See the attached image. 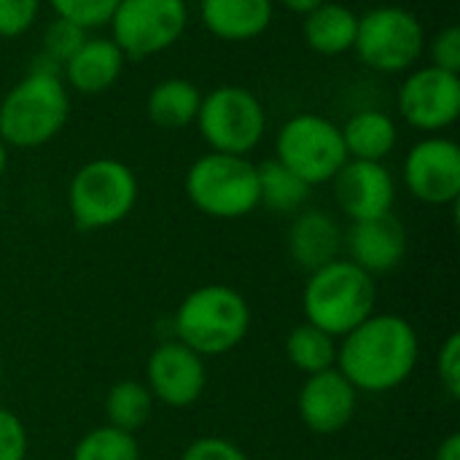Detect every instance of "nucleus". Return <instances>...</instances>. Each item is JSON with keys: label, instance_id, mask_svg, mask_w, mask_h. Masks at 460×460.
I'll use <instances>...</instances> for the list:
<instances>
[{"label": "nucleus", "instance_id": "f257e3e1", "mask_svg": "<svg viewBox=\"0 0 460 460\" xmlns=\"http://www.w3.org/2000/svg\"><path fill=\"white\" fill-rule=\"evenodd\" d=\"M420 358V342L412 323L402 315L372 313L337 348V369L367 394H385L404 385Z\"/></svg>", "mask_w": 460, "mask_h": 460}, {"label": "nucleus", "instance_id": "f03ea898", "mask_svg": "<svg viewBox=\"0 0 460 460\" xmlns=\"http://www.w3.org/2000/svg\"><path fill=\"white\" fill-rule=\"evenodd\" d=\"M70 108L62 70L38 57L0 100V140L8 148H40L65 129Z\"/></svg>", "mask_w": 460, "mask_h": 460}, {"label": "nucleus", "instance_id": "7ed1b4c3", "mask_svg": "<svg viewBox=\"0 0 460 460\" xmlns=\"http://www.w3.org/2000/svg\"><path fill=\"white\" fill-rule=\"evenodd\" d=\"M377 288L375 278L356 267L350 259H334L315 272L302 294V310L307 323L323 329L326 334L345 337L361 321L375 313Z\"/></svg>", "mask_w": 460, "mask_h": 460}, {"label": "nucleus", "instance_id": "20e7f679", "mask_svg": "<svg viewBox=\"0 0 460 460\" xmlns=\"http://www.w3.org/2000/svg\"><path fill=\"white\" fill-rule=\"evenodd\" d=\"M175 337L197 356H224L234 350L251 329V307L245 296L229 286L194 288L175 310Z\"/></svg>", "mask_w": 460, "mask_h": 460}, {"label": "nucleus", "instance_id": "39448f33", "mask_svg": "<svg viewBox=\"0 0 460 460\" xmlns=\"http://www.w3.org/2000/svg\"><path fill=\"white\" fill-rule=\"evenodd\" d=\"M137 175L113 156H100L75 170L67 186V208L81 232L111 229L137 205Z\"/></svg>", "mask_w": 460, "mask_h": 460}, {"label": "nucleus", "instance_id": "423d86ee", "mask_svg": "<svg viewBox=\"0 0 460 460\" xmlns=\"http://www.w3.org/2000/svg\"><path fill=\"white\" fill-rule=\"evenodd\" d=\"M189 202L210 218H243L259 208V175L248 156L208 151L186 170Z\"/></svg>", "mask_w": 460, "mask_h": 460}, {"label": "nucleus", "instance_id": "0eeeda50", "mask_svg": "<svg viewBox=\"0 0 460 460\" xmlns=\"http://www.w3.org/2000/svg\"><path fill=\"white\" fill-rule=\"evenodd\" d=\"M426 27L404 5H377L358 13L353 51L375 73H410L426 54Z\"/></svg>", "mask_w": 460, "mask_h": 460}, {"label": "nucleus", "instance_id": "6e6552de", "mask_svg": "<svg viewBox=\"0 0 460 460\" xmlns=\"http://www.w3.org/2000/svg\"><path fill=\"white\" fill-rule=\"evenodd\" d=\"M194 127L210 151L248 156L267 135V108L251 89L224 84L202 94Z\"/></svg>", "mask_w": 460, "mask_h": 460}, {"label": "nucleus", "instance_id": "1a4fd4ad", "mask_svg": "<svg viewBox=\"0 0 460 460\" xmlns=\"http://www.w3.org/2000/svg\"><path fill=\"white\" fill-rule=\"evenodd\" d=\"M275 159L310 186L332 183L348 162L340 124L321 113L291 116L275 135Z\"/></svg>", "mask_w": 460, "mask_h": 460}, {"label": "nucleus", "instance_id": "9d476101", "mask_svg": "<svg viewBox=\"0 0 460 460\" xmlns=\"http://www.w3.org/2000/svg\"><path fill=\"white\" fill-rule=\"evenodd\" d=\"M111 40L127 59H148L172 49L189 27L186 0H119Z\"/></svg>", "mask_w": 460, "mask_h": 460}, {"label": "nucleus", "instance_id": "9b49d317", "mask_svg": "<svg viewBox=\"0 0 460 460\" xmlns=\"http://www.w3.org/2000/svg\"><path fill=\"white\" fill-rule=\"evenodd\" d=\"M396 108L415 132L445 135L460 116V75L434 65L412 67L399 84Z\"/></svg>", "mask_w": 460, "mask_h": 460}, {"label": "nucleus", "instance_id": "f8f14e48", "mask_svg": "<svg viewBox=\"0 0 460 460\" xmlns=\"http://www.w3.org/2000/svg\"><path fill=\"white\" fill-rule=\"evenodd\" d=\"M407 191L423 205H456L460 197V148L447 135H426L418 140L402 167Z\"/></svg>", "mask_w": 460, "mask_h": 460}, {"label": "nucleus", "instance_id": "ddd939ff", "mask_svg": "<svg viewBox=\"0 0 460 460\" xmlns=\"http://www.w3.org/2000/svg\"><path fill=\"white\" fill-rule=\"evenodd\" d=\"M146 385L154 399L167 407L183 410L199 402L208 385V369L202 356H197L183 342H162L146 364Z\"/></svg>", "mask_w": 460, "mask_h": 460}, {"label": "nucleus", "instance_id": "4468645a", "mask_svg": "<svg viewBox=\"0 0 460 460\" xmlns=\"http://www.w3.org/2000/svg\"><path fill=\"white\" fill-rule=\"evenodd\" d=\"M334 199L350 221L380 218L394 210L396 183L385 162L348 159L342 170L332 178Z\"/></svg>", "mask_w": 460, "mask_h": 460}, {"label": "nucleus", "instance_id": "2eb2a0df", "mask_svg": "<svg viewBox=\"0 0 460 460\" xmlns=\"http://www.w3.org/2000/svg\"><path fill=\"white\" fill-rule=\"evenodd\" d=\"M358 407V391L340 375V369H326L318 375H307L299 388L296 410L302 423L313 434H340L348 429Z\"/></svg>", "mask_w": 460, "mask_h": 460}, {"label": "nucleus", "instance_id": "dca6fc26", "mask_svg": "<svg viewBox=\"0 0 460 460\" xmlns=\"http://www.w3.org/2000/svg\"><path fill=\"white\" fill-rule=\"evenodd\" d=\"M342 245L348 248L350 261L375 278L396 270L404 261L407 232L404 224L394 213H388L380 218L353 221L348 234L342 237Z\"/></svg>", "mask_w": 460, "mask_h": 460}, {"label": "nucleus", "instance_id": "f3484780", "mask_svg": "<svg viewBox=\"0 0 460 460\" xmlns=\"http://www.w3.org/2000/svg\"><path fill=\"white\" fill-rule=\"evenodd\" d=\"M124 65L127 57L111 40V35H89L62 65V81L78 94H102L119 84Z\"/></svg>", "mask_w": 460, "mask_h": 460}, {"label": "nucleus", "instance_id": "a211bd4d", "mask_svg": "<svg viewBox=\"0 0 460 460\" xmlns=\"http://www.w3.org/2000/svg\"><path fill=\"white\" fill-rule=\"evenodd\" d=\"M199 16L218 40L245 43L270 30L275 0H199Z\"/></svg>", "mask_w": 460, "mask_h": 460}, {"label": "nucleus", "instance_id": "6ab92c4d", "mask_svg": "<svg viewBox=\"0 0 460 460\" xmlns=\"http://www.w3.org/2000/svg\"><path fill=\"white\" fill-rule=\"evenodd\" d=\"M286 245L291 259L307 270L315 272L318 267L334 261L342 251V232L340 224L323 213V210H299L296 218L288 226Z\"/></svg>", "mask_w": 460, "mask_h": 460}, {"label": "nucleus", "instance_id": "aec40b11", "mask_svg": "<svg viewBox=\"0 0 460 460\" xmlns=\"http://www.w3.org/2000/svg\"><path fill=\"white\" fill-rule=\"evenodd\" d=\"M342 143L348 159L361 162H385L399 143V124L388 111L361 108L342 127Z\"/></svg>", "mask_w": 460, "mask_h": 460}, {"label": "nucleus", "instance_id": "412c9836", "mask_svg": "<svg viewBox=\"0 0 460 460\" xmlns=\"http://www.w3.org/2000/svg\"><path fill=\"white\" fill-rule=\"evenodd\" d=\"M358 30V13L345 5L326 0L307 16H302V38L310 51L321 57H342L353 51Z\"/></svg>", "mask_w": 460, "mask_h": 460}, {"label": "nucleus", "instance_id": "4be33fe9", "mask_svg": "<svg viewBox=\"0 0 460 460\" xmlns=\"http://www.w3.org/2000/svg\"><path fill=\"white\" fill-rule=\"evenodd\" d=\"M199 102H202L199 86L189 78L172 75V78H162L159 84L151 86V92L146 97V116L154 127L175 132V129H186L197 121Z\"/></svg>", "mask_w": 460, "mask_h": 460}, {"label": "nucleus", "instance_id": "5701e85b", "mask_svg": "<svg viewBox=\"0 0 460 460\" xmlns=\"http://www.w3.org/2000/svg\"><path fill=\"white\" fill-rule=\"evenodd\" d=\"M256 175H259V205H264L272 213H299L313 194V186L305 183L288 167H283L278 159H267L256 164Z\"/></svg>", "mask_w": 460, "mask_h": 460}, {"label": "nucleus", "instance_id": "b1692460", "mask_svg": "<svg viewBox=\"0 0 460 460\" xmlns=\"http://www.w3.org/2000/svg\"><path fill=\"white\" fill-rule=\"evenodd\" d=\"M286 356L302 375H318L337 367V340L313 323H299L286 340Z\"/></svg>", "mask_w": 460, "mask_h": 460}, {"label": "nucleus", "instance_id": "393cba45", "mask_svg": "<svg viewBox=\"0 0 460 460\" xmlns=\"http://www.w3.org/2000/svg\"><path fill=\"white\" fill-rule=\"evenodd\" d=\"M154 396L148 391V385L137 383V380H121L116 383L108 396H105V418H108V426L119 429V431H127V434H135L140 431L151 412H154Z\"/></svg>", "mask_w": 460, "mask_h": 460}, {"label": "nucleus", "instance_id": "a878e982", "mask_svg": "<svg viewBox=\"0 0 460 460\" xmlns=\"http://www.w3.org/2000/svg\"><path fill=\"white\" fill-rule=\"evenodd\" d=\"M73 460H140V447L135 434L100 426L78 439L73 447Z\"/></svg>", "mask_w": 460, "mask_h": 460}, {"label": "nucleus", "instance_id": "bb28decb", "mask_svg": "<svg viewBox=\"0 0 460 460\" xmlns=\"http://www.w3.org/2000/svg\"><path fill=\"white\" fill-rule=\"evenodd\" d=\"M89 38L86 30H81L78 24L73 22H65L59 16H54L46 30H43V38H40V54L43 59H49L51 65H57L62 70V65L78 51V46Z\"/></svg>", "mask_w": 460, "mask_h": 460}, {"label": "nucleus", "instance_id": "cd10ccee", "mask_svg": "<svg viewBox=\"0 0 460 460\" xmlns=\"http://www.w3.org/2000/svg\"><path fill=\"white\" fill-rule=\"evenodd\" d=\"M54 11V16L78 24L81 30L92 32L100 27H108L119 0H46Z\"/></svg>", "mask_w": 460, "mask_h": 460}, {"label": "nucleus", "instance_id": "c85d7f7f", "mask_svg": "<svg viewBox=\"0 0 460 460\" xmlns=\"http://www.w3.org/2000/svg\"><path fill=\"white\" fill-rule=\"evenodd\" d=\"M43 0H0V38L13 40L32 30Z\"/></svg>", "mask_w": 460, "mask_h": 460}, {"label": "nucleus", "instance_id": "c756f323", "mask_svg": "<svg viewBox=\"0 0 460 460\" xmlns=\"http://www.w3.org/2000/svg\"><path fill=\"white\" fill-rule=\"evenodd\" d=\"M426 54L431 57L429 65L460 75V27L447 24L431 38H426Z\"/></svg>", "mask_w": 460, "mask_h": 460}, {"label": "nucleus", "instance_id": "7c9ffc66", "mask_svg": "<svg viewBox=\"0 0 460 460\" xmlns=\"http://www.w3.org/2000/svg\"><path fill=\"white\" fill-rule=\"evenodd\" d=\"M27 431L24 423L11 412L0 407V460H24L27 458Z\"/></svg>", "mask_w": 460, "mask_h": 460}, {"label": "nucleus", "instance_id": "2f4dec72", "mask_svg": "<svg viewBox=\"0 0 460 460\" xmlns=\"http://www.w3.org/2000/svg\"><path fill=\"white\" fill-rule=\"evenodd\" d=\"M437 375L450 399H460V334H450L437 358Z\"/></svg>", "mask_w": 460, "mask_h": 460}, {"label": "nucleus", "instance_id": "473e14b6", "mask_svg": "<svg viewBox=\"0 0 460 460\" xmlns=\"http://www.w3.org/2000/svg\"><path fill=\"white\" fill-rule=\"evenodd\" d=\"M181 460H248V456L229 439L221 437H202L191 442Z\"/></svg>", "mask_w": 460, "mask_h": 460}, {"label": "nucleus", "instance_id": "72a5a7b5", "mask_svg": "<svg viewBox=\"0 0 460 460\" xmlns=\"http://www.w3.org/2000/svg\"><path fill=\"white\" fill-rule=\"evenodd\" d=\"M434 460H460V434L453 431L442 439V445L437 447Z\"/></svg>", "mask_w": 460, "mask_h": 460}, {"label": "nucleus", "instance_id": "f704fd0d", "mask_svg": "<svg viewBox=\"0 0 460 460\" xmlns=\"http://www.w3.org/2000/svg\"><path fill=\"white\" fill-rule=\"evenodd\" d=\"M275 3H280L286 11H291V13H299V16H307L310 11H315L321 3H326V0H275Z\"/></svg>", "mask_w": 460, "mask_h": 460}, {"label": "nucleus", "instance_id": "c9c22d12", "mask_svg": "<svg viewBox=\"0 0 460 460\" xmlns=\"http://www.w3.org/2000/svg\"><path fill=\"white\" fill-rule=\"evenodd\" d=\"M5 170H8V146L0 140V178L5 175Z\"/></svg>", "mask_w": 460, "mask_h": 460}, {"label": "nucleus", "instance_id": "e433bc0d", "mask_svg": "<svg viewBox=\"0 0 460 460\" xmlns=\"http://www.w3.org/2000/svg\"><path fill=\"white\" fill-rule=\"evenodd\" d=\"M0 375H3V358H0Z\"/></svg>", "mask_w": 460, "mask_h": 460}]
</instances>
